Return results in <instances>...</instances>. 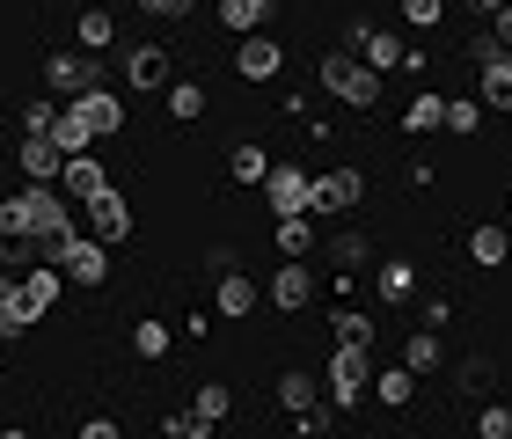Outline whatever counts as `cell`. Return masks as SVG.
<instances>
[{"label":"cell","mask_w":512,"mask_h":439,"mask_svg":"<svg viewBox=\"0 0 512 439\" xmlns=\"http://www.w3.org/2000/svg\"><path fill=\"white\" fill-rule=\"evenodd\" d=\"M74 220V198L59 183H22L15 198H0V227L8 235H44V227H66Z\"/></svg>","instance_id":"cell-1"},{"label":"cell","mask_w":512,"mask_h":439,"mask_svg":"<svg viewBox=\"0 0 512 439\" xmlns=\"http://www.w3.org/2000/svg\"><path fill=\"white\" fill-rule=\"evenodd\" d=\"M322 88H330L344 110H374L381 103V74L352 52V44H344V52H322Z\"/></svg>","instance_id":"cell-2"},{"label":"cell","mask_w":512,"mask_h":439,"mask_svg":"<svg viewBox=\"0 0 512 439\" xmlns=\"http://www.w3.org/2000/svg\"><path fill=\"white\" fill-rule=\"evenodd\" d=\"M366 381H374V359H366V344H337L330 352V410H352L359 396H366Z\"/></svg>","instance_id":"cell-3"},{"label":"cell","mask_w":512,"mask_h":439,"mask_svg":"<svg viewBox=\"0 0 512 439\" xmlns=\"http://www.w3.org/2000/svg\"><path fill=\"white\" fill-rule=\"evenodd\" d=\"M59 279L66 286H103L110 279V242L74 235V242H66V257H59Z\"/></svg>","instance_id":"cell-4"},{"label":"cell","mask_w":512,"mask_h":439,"mask_svg":"<svg viewBox=\"0 0 512 439\" xmlns=\"http://www.w3.org/2000/svg\"><path fill=\"white\" fill-rule=\"evenodd\" d=\"M103 74H96V52H52L44 59V88H52V96H66L74 103L81 88H96Z\"/></svg>","instance_id":"cell-5"},{"label":"cell","mask_w":512,"mask_h":439,"mask_svg":"<svg viewBox=\"0 0 512 439\" xmlns=\"http://www.w3.org/2000/svg\"><path fill=\"white\" fill-rule=\"evenodd\" d=\"M235 74H242V81H278V74H286V44H278V37H264V30H242Z\"/></svg>","instance_id":"cell-6"},{"label":"cell","mask_w":512,"mask_h":439,"mask_svg":"<svg viewBox=\"0 0 512 439\" xmlns=\"http://www.w3.org/2000/svg\"><path fill=\"white\" fill-rule=\"evenodd\" d=\"M308 191H315V176H308V169H293V161H271V169H264V198H271V213H308Z\"/></svg>","instance_id":"cell-7"},{"label":"cell","mask_w":512,"mask_h":439,"mask_svg":"<svg viewBox=\"0 0 512 439\" xmlns=\"http://www.w3.org/2000/svg\"><path fill=\"white\" fill-rule=\"evenodd\" d=\"M81 213H88V235H96V242H110V249H118V242L132 235V205H125L118 191H110V183H103V191L81 205Z\"/></svg>","instance_id":"cell-8"},{"label":"cell","mask_w":512,"mask_h":439,"mask_svg":"<svg viewBox=\"0 0 512 439\" xmlns=\"http://www.w3.org/2000/svg\"><path fill=\"white\" fill-rule=\"evenodd\" d=\"M359 198H366V176H359V169H330V176H315L308 213H352Z\"/></svg>","instance_id":"cell-9"},{"label":"cell","mask_w":512,"mask_h":439,"mask_svg":"<svg viewBox=\"0 0 512 439\" xmlns=\"http://www.w3.org/2000/svg\"><path fill=\"white\" fill-rule=\"evenodd\" d=\"M344 44H352V52L374 66V74L403 66V37H395V30H374V22H352V30H344Z\"/></svg>","instance_id":"cell-10"},{"label":"cell","mask_w":512,"mask_h":439,"mask_svg":"<svg viewBox=\"0 0 512 439\" xmlns=\"http://www.w3.org/2000/svg\"><path fill=\"white\" fill-rule=\"evenodd\" d=\"M52 183H59V191L74 198V205H88V198H96V191H103L110 176H103V161H96V147H88V154H66Z\"/></svg>","instance_id":"cell-11"},{"label":"cell","mask_w":512,"mask_h":439,"mask_svg":"<svg viewBox=\"0 0 512 439\" xmlns=\"http://www.w3.org/2000/svg\"><path fill=\"white\" fill-rule=\"evenodd\" d=\"M256 300H264V286H256L249 271H220V286H213V315L242 322V315H256Z\"/></svg>","instance_id":"cell-12"},{"label":"cell","mask_w":512,"mask_h":439,"mask_svg":"<svg viewBox=\"0 0 512 439\" xmlns=\"http://www.w3.org/2000/svg\"><path fill=\"white\" fill-rule=\"evenodd\" d=\"M308 300H315V271L308 264H300V257H286V264H278L271 271V308H308Z\"/></svg>","instance_id":"cell-13"},{"label":"cell","mask_w":512,"mask_h":439,"mask_svg":"<svg viewBox=\"0 0 512 439\" xmlns=\"http://www.w3.org/2000/svg\"><path fill=\"white\" fill-rule=\"evenodd\" d=\"M22 330H37V308L22 300V279H15V271H0V344L22 337Z\"/></svg>","instance_id":"cell-14"},{"label":"cell","mask_w":512,"mask_h":439,"mask_svg":"<svg viewBox=\"0 0 512 439\" xmlns=\"http://www.w3.org/2000/svg\"><path fill=\"white\" fill-rule=\"evenodd\" d=\"M74 103H81V118H88V125H96V140H110V132H125V103H118V96H110V88H103V81H96V88H81V96H74Z\"/></svg>","instance_id":"cell-15"},{"label":"cell","mask_w":512,"mask_h":439,"mask_svg":"<svg viewBox=\"0 0 512 439\" xmlns=\"http://www.w3.org/2000/svg\"><path fill=\"white\" fill-rule=\"evenodd\" d=\"M15 161H22V176H30V183H52V176H59V161H66V147L52 140V132H30Z\"/></svg>","instance_id":"cell-16"},{"label":"cell","mask_w":512,"mask_h":439,"mask_svg":"<svg viewBox=\"0 0 512 439\" xmlns=\"http://www.w3.org/2000/svg\"><path fill=\"white\" fill-rule=\"evenodd\" d=\"M403 366H410V374H439V366H447V337H439L432 322H417L410 344H403Z\"/></svg>","instance_id":"cell-17"},{"label":"cell","mask_w":512,"mask_h":439,"mask_svg":"<svg viewBox=\"0 0 512 439\" xmlns=\"http://www.w3.org/2000/svg\"><path fill=\"white\" fill-rule=\"evenodd\" d=\"M125 81L132 88H169V52H161V44H132L125 52Z\"/></svg>","instance_id":"cell-18"},{"label":"cell","mask_w":512,"mask_h":439,"mask_svg":"<svg viewBox=\"0 0 512 439\" xmlns=\"http://www.w3.org/2000/svg\"><path fill=\"white\" fill-rule=\"evenodd\" d=\"M476 103L483 110H512V59H483V74H476Z\"/></svg>","instance_id":"cell-19"},{"label":"cell","mask_w":512,"mask_h":439,"mask_svg":"<svg viewBox=\"0 0 512 439\" xmlns=\"http://www.w3.org/2000/svg\"><path fill=\"white\" fill-rule=\"evenodd\" d=\"M52 140H59L66 154H88V147H96V125L81 118V103H59V118H52Z\"/></svg>","instance_id":"cell-20"},{"label":"cell","mask_w":512,"mask_h":439,"mask_svg":"<svg viewBox=\"0 0 512 439\" xmlns=\"http://www.w3.org/2000/svg\"><path fill=\"white\" fill-rule=\"evenodd\" d=\"M59 264H30V271H22V300H30V308L44 315V308H52V300H59Z\"/></svg>","instance_id":"cell-21"},{"label":"cell","mask_w":512,"mask_h":439,"mask_svg":"<svg viewBox=\"0 0 512 439\" xmlns=\"http://www.w3.org/2000/svg\"><path fill=\"white\" fill-rule=\"evenodd\" d=\"M469 257H476L483 271H498V264L512 257V242H505V227H498V220H483L476 235H469Z\"/></svg>","instance_id":"cell-22"},{"label":"cell","mask_w":512,"mask_h":439,"mask_svg":"<svg viewBox=\"0 0 512 439\" xmlns=\"http://www.w3.org/2000/svg\"><path fill=\"white\" fill-rule=\"evenodd\" d=\"M366 388H374V396H381L388 410H403V403L417 396V374H410V366H388V374H374Z\"/></svg>","instance_id":"cell-23"},{"label":"cell","mask_w":512,"mask_h":439,"mask_svg":"<svg viewBox=\"0 0 512 439\" xmlns=\"http://www.w3.org/2000/svg\"><path fill=\"white\" fill-rule=\"evenodd\" d=\"M308 249H315L308 213H278V257H308Z\"/></svg>","instance_id":"cell-24"},{"label":"cell","mask_w":512,"mask_h":439,"mask_svg":"<svg viewBox=\"0 0 512 439\" xmlns=\"http://www.w3.org/2000/svg\"><path fill=\"white\" fill-rule=\"evenodd\" d=\"M271 0H220V30H264Z\"/></svg>","instance_id":"cell-25"},{"label":"cell","mask_w":512,"mask_h":439,"mask_svg":"<svg viewBox=\"0 0 512 439\" xmlns=\"http://www.w3.org/2000/svg\"><path fill=\"white\" fill-rule=\"evenodd\" d=\"M264 169H271V154L256 140H242L235 154H227V176H235V183H264Z\"/></svg>","instance_id":"cell-26"},{"label":"cell","mask_w":512,"mask_h":439,"mask_svg":"<svg viewBox=\"0 0 512 439\" xmlns=\"http://www.w3.org/2000/svg\"><path fill=\"white\" fill-rule=\"evenodd\" d=\"M439 110H447V96H439V88L410 96V110H403V132H439Z\"/></svg>","instance_id":"cell-27"},{"label":"cell","mask_w":512,"mask_h":439,"mask_svg":"<svg viewBox=\"0 0 512 439\" xmlns=\"http://www.w3.org/2000/svg\"><path fill=\"white\" fill-rule=\"evenodd\" d=\"M169 118H176V125L205 118V88H198V81H169Z\"/></svg>","instance_id":"cell-28"},{"label":"cell","mask_w":512,"mask_h":439,"mask_svg":"<svg viewBox=\"0 0 512 439\" xmlns=\"http://www.w3.org/2000/svg\"><path fill=\"white\" fill-rule=\"evenodd\" d=\"M439 125H447V132H461V140H469V132L483 125V103H476V96H447V110H439Z\"/></svg>","instance_id":"cell-29"},{"label":"cell","mask_w":512,"mask_h":439,"mask_svg":"<svg viewBox=\"0 0 512 439\" xmlns=\"http://www.w3.org/2000/svg\"><path fill=\"white\" fill-rule=\"evenodd\" d=\"M278 403H286V410H308V403H322V381H315V374H278Z\"/></svg>","instance_id":"cell-30"},{"label":"cell","mask_w":512,"mask_h":439,"mask_svg":"<svg viewBox=\"0 0 512 439\" xmlns=\"http://www.w3.org/2000/svg\"><path fill=\"white\" fill-rule=\"evenodd\" d=\"M74 37H81V52H103V44H110V37H118V22H110L103 8H88V15L74 22Z\"/></svg>","instance_id":"cell-31"},{"label":"cell","mask_w":512,"mask_h":439,"mask_svg":"<svg viewBox=\"0 0 512 439\" xmlns=\"http://www.w3.org/2000/svg\"><path fill=\"white\" fill-rule=\"evenodd\" d=\"M227 403H235V396H227V388H220V381H205V388H198V403H191V418H198L205 432H213V425L227 418Z\"/></svg>","instance_id":"cell-32"},{"label":"cell","mask_w":512,"mask_h":439,"mask_svg":"<svg viewBox=\"0 0 512 439\" xmlns=\"http://www.w3.org/2000/svg\"><path fill=\"white\" fill-rule=\"evenodd\" d=\"M169 344H176V337H169V322H139V330H132V352H139V359H161Z\"/></svg>","instance_id":"cell-33"},{"label":"cell","mask_w":512,"mask_h":439,"mask_svg":"<svg viewBox=\"0 0 512 439\" xmlns=\"http://www.w3.org/2000/svg\"><path fill=\"white\" fill-rule=\"evenodd\" d=\"M330 330H337V344H374V322L352 315V308H337V315H330Z\"/></svg>","instance_id":"cell-34"},{"label":"cell","mask_w":512,"mask_h":439,"mask_svg":"<svg viewBox=\"0 0 512 439\" xmlns=\"http://www.w3.org/2000/svg\"><path fill=\"white\" fill-rule=\"evenodd\" d=\"M403 22L410 30H439V22H447V0H403Z\"/></svg>","instance_id":"cell-35"},{"label":"cell","mask_w":512,"mask_h":439,"mask_svg":"<svg viewBox=\"0 0 512 439\" xmlns=\"http://www.w3.org/2000/svg\"><path fill=\"white\" fill-rule=\"evenodd\" d=\"M410 293H417V271L410 264H388L381 271V300H410Z\"/></svg>","instance_id":"cell-36"},{"label":"cell","mask_w":512,"mask_h":439,"mask_svg":"<svg viewBox=\"0 0 512 439\" xmlns=\"http://www.w3.org/2000/svg\"><path fill=\"white\" fill-rule=\"evenodd\" d=\"M476 432H483V439H512V410H505V403H483V410H476Z\"/></svg>","instance_id":"cell-37"},{"label":"cell","mask_w":512,"mask_h":439,"mask_svg":"<svg viewBox=\"0 0 512 439\" xmlns=\"http://www.w3.org/2000/svg\"><path fill=\"white\" fill-rule=\"evenodd\" d=\"M330 264H337V271L366 264V235H337V242H330Z\"/></svg>","instance_id":"cell-38"},{"label":"cell","mask_w":512,"mask_h":439,"mask_svg":"<svg viewBox=\"0 0 512 439\" xmlns=\"http://www.w3.org/2000/svg\"><path fill=\"white\" fill-rule=\"evenodd\" d=\"M0 264H37V249H30V235H8V227H0Z\"/></svg>","instance_id":"cell-39"},{"label":"cell","mask_w":512,"mask_h":439,"mask_svg":"<svg viewBox=\"0 0 512 439\" xmlns=\"http://www.w3.org/2000/svg\"><path fill=\"white\" fill-rule=\"evenodd\" d=\"M191 8H198V0H139V15H147V22H183Z\"/></svg>","instance_id":"cell-40"},{"label":"cell","mask_w":512,"mask_h":439,"mask_svg":"<svg viewBox=\"0 0 512 439\" xmlns=\"http://www.w3.org/2000/svg\"><path fill=\"white\" fill-rule=\"evenodd\" d=\"M52 118H59V96H37L22 110V132H52Z\"/></svg>","instance_id":"cell-41"},{"label":"cell","mask_w":512,"mask_h":439,"mask_svg":"<svg viewBox=\"0 0 512 439\" xmlns=\"http://www.w3.org/2000/svg\"><path fill=\"white\" fill-rule=\"evenodd\" d=\"M161 439H205V425L191 418V410H169V418H161Z\"/></svg>","instance_id":"cell-42"},{"label":"cell","mask_w":512,"mask_h":439,"mask_svg":"<svg viewBox=\"0 0 512 439\" xmlns=\"http://www.w3.org/2000/svg\"><path fill=\"white\" fill-rule=\"evenodd\" d=\"M293 432H300V439L330 432V410H322V403H308V410H293Z\"/></svg>","instance_id":"cell-43"},{"label":"cell","mask_w":512,"mask_h":439,"mask_svg":"<svg viewBox=\"0 0 512 439\" xmlns=\"http://www.w3.org/2000/svg\"><path fill=\"white\" fill-rule=\"evenodd\" d=\"M491 37H498V52H505V59H512V0H505V8H498V15H491Z\"/></svg>","instance_id":"cell-44"},{"label":"cell","mask_w":512,"mask_h":439,"mask_svg":"<svg viewBox=\"0 0 512 439\" xmlns=\"http://www.w3.org/2000/svg\"><path fill=\"white\" fill-rule=\"evenodd\" d=\"M461 388H476V396H483V388H491V359H469V366H461Z\"/></svg>","instance_id":"cell-45"},{"label":"cell","mask_w":512,"mask_h":439,"mask_svg":"<svg viewBox=\"0 0 512 439\" xmlns=\"http://www.w3.org/2000/svg\"><path fill=\"white\" fill-rule=\"evenodd\" d=\"M469 8H476V15H498V8H505V0H469Z\"/></svg>","instance_id":"cell-46"},{"label":"cell","mask_w":512,"mask_h":439,"mask_svg":"<svg viewBox=\"0 0 512 439\" xmlns=\"http://www.w3.org/2000/svg\"><path fill=\"white\" fill-rule=\"evenodd\" d=\"M0 132H8V110H0Z\"/></svg>","instance_id":"cell-47"},{"label":"cell","mask_w":512,"mask_h":439,"mask_svg":"<svg viewBox=\"0 0 512 439\" xmlns=\"http://www.w3.org/2000/svg\"><path fill=\"white\" fill-rule=\"evenodd\" d=\"M0 359H8V352H0Z\"/></svg>","instance_id":"cell-48"}]
</instances>
